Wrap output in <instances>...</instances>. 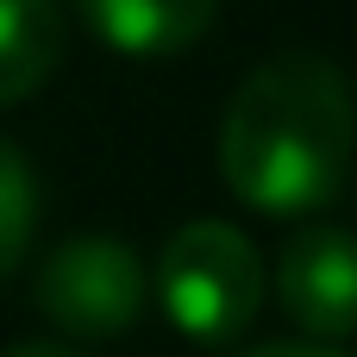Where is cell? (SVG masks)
<instances>
[{
	"mask_svg": "<svg viewBox=\"0 0 357 357\" xmlns=\"http://www.w3.org/2000/svg\"><path fill=\"white\" fill-rule=\"evenodd\" d=\"M157 307L195 345L238 339L264 307V257L232 220H188L157 251Z\"/></svg>",
	"mask_w": 357,
	"mask_h": 357,
	"instance_id": "obj_2",
	"label": "cell"
},
{
	"mask_svg": "<svg viewBox=\"0 0 357 357\" xmlns=\"http://www.w3.org/2000/svg\"><path fill=\"white\" fill-rule=\"evenodd\" d=\"M351 157L357 100L320 50H282L232 88L220 119V176L245 207L270 220L320 213L351 182Z\"/></svg>",
	"mask_w": 357,
	"mask_h": 357,
	"instance_id": "obj_1",
	"label": "cell"
},
{
	"mask_svg": "<svg viewBox=\"0 0 357 357\" xmlns=\"http://www.w3.org/2000/svg\"><path fill=\"white\" fill-rule=\"evenodd\" d=\"M238 357H339V351H320V345H257V351H238Z\"/></svg>",
	"mask_w": 357,
	"mask_h": 357,
	"instance_id": "obj_8",
	"label": "cell"
},
{
	"mask_svg": "<svg viewBox=\"0 0 357 357\" xmlns=\"http://www.w3.org/2000/svg\"><path fill=\"white\" fill-rule=\"evenodd\" d=\"M75 13L107 50L132 63H163V56L195 50L213 31L220 0H75Z\"/></svg>",
	"mask_w": 357,
	"mask_h": 357,
	"instance_id": "obj_5",
	"label": "cell"
},
{
	"mask_svg": "<svg viewBox=\"0 0 357 357\" xmlns=\"http://www.w3.org/2000/svg\"><path fill=\"white\" fill-rule=\"evenodd\" d=\"M151 301V270L126 238L107 232H82L63 238L56 251H44L38 264V314L63 333V339H119L138 326Z\"/></svg>",
	"mask_w": 357,
	"mask_h": 357,
	"instance_id": "obj_3",
	"label": "cell"
},
{
	"mask_svg": "<svg viewBox=\"0 0 357 357\" xmlns=\"http://www.w3.org/2000/svg\"><path fill=\"white\" fill-rule=\"evenodd\" d=\"M276 301L307 339H351L357 333V232L307 226L282 245Z\"/></svg>",
	"mask_w": 357,
	"mask_h": 357,
	"instance_id": "obj_4",
	"label": "cell"
},
{
	"mask_svg": "<svg viewBox=\"0 0 357 357\" xmlns=\"http://www.w3.org/2000/svg\"><path fill=\"white\" fill-rule=\"evenodd\" d=\"M31 238H38V176L25 151L0 132V276L25 264Z\"/></svg>",
	"mask_w": 357,
	"mask_h": 357,
	"instance_id": "obj_7",
	"label": "cell"
},
{
	"mask_svg": "<svg viewBox=\"0 0 357 357\" xmlns=\"http://www.w3.org/2000/svg\"><path fill=\"white\" fill-rule=\"evenodd\" d=\"M63 6L56 0H0V107L31 100L63 63Z\"/></svg>",
	"mask_w": 357,
	"mask_h": 357,
	"instance_id": "obj_6",
	"label": "cell"
},
{
	"mask_svg": "<svg viewBox=\"0 0 357 357\" xmlns=\"http://www.w3.org/2000/svg\"><path fill=\"white\" fill-rule=\"evenodd\" d=\"M6 357H82L75 345H50V339H31V345H13Z\"/></svg>",
	"mask_w": 357,
	"mask_h": 357,
	"instance_id": "obj_9",
	"label": "cell"
}]
</instances>
